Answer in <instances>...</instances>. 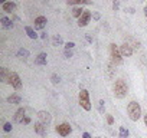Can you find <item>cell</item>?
Returning <instances> with one entry per match:
<instances>
[{"label":"cell","mask_w":147,"mask_h":138,"mask_svg":"<svg viewBox=\"0 0 147 138\" xmlns=\"http://www.w3.org/2000/svg\"><path fill=\"white\" fill-rule=\"evenodd\" d=\"M127 112H129V117L131 121H138L140 117H141V106L138 102L136 101H131L129 105H127Z\"/></svg>","instance_id":"cell-1"},{"label":"cell","mask_w":147,"mask_h":138,"mask_svg":"<svg viewBox=\"0 0 147 138\" xmlns=\"http://www.w3.org/2000/svg\"><path fill=\"white\" fill-rule=\"evenodd\" d=\"M113 91H114V95L115 98H124L125 95H127V85H125V82L123 79H117L114 82V86H113Z\"/></svg>","instance_id":"cell-2"},{"label":"cell","mask_w":147,"mask_h":138,"mask_svg":"<svg viewBox=\"0 0 147 138\" xmlns=\"http://www.w3.org/2000/svg\"><path fill=\"white\" fill-rule=\"evenodd\" d=\"M110 52H111L113 65H121L123 63V55L120 52V46H117L115 43H111L110 45Z\"/></svg>","instance_id":"cell-3"},{"label":"cell","mask_w":147,"mask_h":138,"mask_svg":"<svg viewBox=\"0 0 147 138\" xmlns=\"http://www.w3.org/2000/svg\"><path fill=\"white\" fill-rule=\"evenodd\" d=\"M78 99H79V105L85 109V111H90L91 109V101H90V94L87 89H81L79 91V95H78Z\"/></svg>","instance_id":"cell-4"},{"label":"cell","mask_w":147,"mask_h":138,"mask_svg":"<svg viewBox=\"0 0 147 138\" xmlns=\"http://www.w3.org/2000/svg\"><path fill=\"white\" fill-rule=\"evenodd\" d=\"M9 83H10L16 91H19L20 88H22V81H20V76H19L16 72H10V74H9Z\"/></svg>","instance_id":"cell-5"},{"label":"cell","mask_w":147,"mask_h":138,"mask_svg":"<svg viewBox=\"0 0 147 138\" xmlns=\"http://www.w3.org/2000/svg\"><path fill=\"white\" fill-rule=\"evenodd\" d=\"M38 118H39V121H40L42 124L48 125V124H51V121H52V115H51L48 111H39V112H38Z\"/></svg>","instance_id":"cell-6"},{"label":"cell","mask_w":147,"mask_h":138,"mask_svg":"<svg viewBox=\"0 0 147 138\" xmlns=\"http://www.w3.org/2000/svg\"><path fill=\"white\" fill-rule=\"evenodd\" d=\"M71 131H72V128H71V125H69V124H67V122H64V124H61V125H58V127H56V132H58L59 135H62V137L69 135V134H71Z\"/></svg>","instance_id":"cell-7"},{"label":"cell","mask_w":147,"mask_h":138,"mask_svg":"<svg viewBox=\"0 0 147 138\" xmlns=\"http://www.w3.org/2000/svg\"><path fill=\"white\" fill-rule=\"evenodd\" d=\"M90 20H91V13H90L88 10H85V12H84V14L78 19V26H79V28L87 26Z\"/></svg>","instance_id":"cell-8"},{"label":"cell","mask_w":147,"mask_h":138,"mask_svg":"<svg viewBox=\"0 0 147 138\" xmlns=\"http://www.w3.org/2000/svg\"><path fill=\"white\" fill-rule=\"evenodd\" d=\"M120 52H121L123 56H131L133 52H134V49L131 48L129 43H123V45L120 46Z\"/></svg>","instance_id":"cell-9"},{"label":"cell","mask_w":147,"mask_h":138,"mask_svg":"<svg viewBox=\"0 0 147 138\" xmlns=\"http://www.w3.org/2000/svg\"><path fill=\"white\" fill-rule=\"evenodd\" d=\"M35 132H38L40 137H46L48 135V131H46V125L42 124L40 121L35 124Z\"/></svg>","instance_id":"cell-10"},{"label":"cell","mask_w":147,"mask_h":138,"mask_svg":"<svg viewBox=\"0 0 147 138\" xmlns=\"http://www.w3.org/2000/svg\"><path fill=\"white\" fill-rule=\"evenodd\" d=\"M45 26H46V17H45V16H38V17L35 19V29L42 30Z\"/></svg>","instance_id":"cell-11"},{"label":"cell","mask_w":147,"mask_h":138,"mask_svg":"<svg viewBox=\"0 0 147 138\" xmlns=\"http://www.w3.org/2000/svg\"><path fill=\"white\" fill-rule=\"evenodd\" d=\"M26 118V109L25 108H19L15 114V121L16 122H23V120Z\"/></svg>","instance_id":"cell-12"},{"label":"cell","mask_w":147,"mask_h":138,"mask_svg":"<svg viewBox=\"0 0 147 138\" xmlns=\"http://www.w3.org/2000/svg\"><path fill=\"white\" fill-rule=\"evenodd\" d=\"M46 58H48V55H46L45 52H42V53H39V55L36 56L35 63H36V65H40V66H42V65H46V62H48Z\"/></svg>","instance_id":"cell-13"},{"label":"cell","mask_w":147,"mask_h":138,"mask_svg":"<svg viewBox=\"0 0 147 138\" xmlns=\"http://www.w3.org/2000/svg\"><path fill=\"white\" fill-rule=\"evenodd\" d=\"M9 71L6 68H0V81L5 82V83H9Z\"/></svg>","instance_id":"cell-14"},{"label":"cell","mask_w":147,"mask_h":138,"mask_svg":"<svg viewBox=\"0 0 147 138\" xmlns=\"http://www.w3.org/2000/svg\"><path fill=\"white\" fill-rule=\"evenodd\" d=\"M7 102H9V104H13V105H17V104L22 102V97L17 95V94H13V95L7 97Z\"/></svg>","instance_id":"cell-15"},{"label":"cell","mask_w":147,"mask_h":138,"mask_svg":"<svg viewBox=\"0 0 147 138\" xmlns=\"http://www.w3.org/2000/svg\"><path fill=\"white\" fill-rule=\"evenodd\" d=\"M67 3H68L69 6H75V5L82 6V5H91V3H92V0H68Z\"/></svg>","instance_id":"cell-16"},{"label":"cell","mask_w":147,"mask_h":138,"mask_svg":"<svg viewBox=\"0 0 147 138\" xmlns=\"http://www.w3.org/2000/svg\"><path fill=\"white\" fill-rule=\"evenodd\" d=\"M2 9H3V12H6V13H12V12L16 9V5H15L13 2H6V3L2 6Z\"/></svg>","instance_id":"cell-17"},{"label":"cell","mask_w":147,"mask_h":138,"mask_svg":"<svg viewBox=\"0 0 147 138\" xmlns=\"http://www.w3.org/2000/svg\"><path fill=\"white\" fill-rule=\"evenodd\" d=\"M25 32H26V35H28L30 39H38V35H36V32H35V29H33V28L26 26V28H25Z\"/></svg>","instance_id":"cell-18"},{"label":"cell","mask_w":147,"mask_h":138,"mask_svg":"<svg viewBox=\"0 0 147 138\" xmlns=\"http://www.w3.org/2000/svg\"><path fill=\"white\" fill-rule=\"evenodd\" d=\"M84 12H85V10H84L81 6H78V7H74V10H72V16H74V17H76V19H79V17L84 14Z\"/></svg>","instance_id":"cell-19"},{"label":"cell","mask_w":147,"mask_h":138,"mask_svg":"<svg viewBox=\"0 0 147 138\" xmlns=\"http://www.w3.org/2000/svg\"><path fill=\"white\" fill-rule=\"evenodd\" d=\"M2 26L6 29H10V28H13V22L7 17H2Z\"/></svg>","instance_id":"cell-20"},{"label":"cell","mask_w":147,"mask_h":138,"mask_svg":"<svg viewBox=\"0 0 147 138\" xmlns=\"http://www.w3.org/2000/svg\"><path fill=\"white\" fill-rule=\"evenodd\" d=\"M125 43H129V45L131 46L133 49H140V42L134 40L133 37H129V39H127V42H125Z\"/></svg>","instance_id":"cell-21"},{"label":"cell","mask_w":147,"mask_h":138,"mask_svg":"<svg viewBox=\"0 0 147 138\" xmlns=\"http://www.w3.org/2000/svg\"><path fill=\"white\" fill-rule=\"evenodd\" d=\"M118 135H120V138H129V135H130V132H129V129L125 128V127H120V131H118Z\"/></svg>","instance_id":"cell-22"},{"label":"cell","mask_w":147,"mask_h":138,"mask_svg":"<svg viewBox=\"0 0 147 138\" xmlns=\"http://www.w3.org/2000/svg\"><path fill=\"white\" fill-rule=\"evenodd\" d=\"M53 46H61L62 43H64V40H62V37H61V35H55L53 36Z\"/></svg>","instance_id":"cell-23"},{"label":"cell","mask_w":147,"mask_h":138,"mask_svg":"<svg viewBox=\"0 0 147 138\" xmlns=\"http://www.w3.org/2000/svg\"><path fill=\"white\" fill-rule=\"evenodd\" d=\"M17 55H19L20 58H23V59H26V58H29V52H28L26 49H20V51L17 52Z\"/></svg>","instance_id":"cell-24"},{"label":"cell","mask_w":147,"mask_h":138,"mask_svg":"<svg viewBox=\"0 0 147 138\" xmlns=\"http://www.w3.org/2000/svg\"><path fill=\"white\" fill-rule=\"evenodd\" d=\"M51 81H52V83H53V85H56V83H59V82H61V76H59V75H56V74H53V75L51 76Z\"/></svg>","instance_id":"cell-25"},{"label":"cell","mask_w":147,"mask_h":138,"mask_svg":"<svg viewBox=\"0 0 147 138\" xmlns=\"http://www.w3.org/2000/svg\"><path fill=\"white\" fill-rule=\"evenodd\" d=\"M104 99H100V102H98V109H100V112L101 114H104V111H105V106H104Z\"/></svg>","instance_id":"cell-26"},{"label":"cell","mask_w":147,"mask_h":138,"mask_svg":"<svg viewBox=\"0 0 147 138\" xmlns=\"http://www.w3.org/2000/svg\"><path fill=\"white\" fill-rule=\"evenodd\" d=\"M3 129H5L6 132H10V131H12V124H10V122H5Z\"/></svg>","instance_id":"cell-27"},{"label":"cell","mask_w":147,"mask_h":138,"mask_svg":"<svg viewBox=\"0 0 147 138\" xmlns=\"http://www.w3.org/2000/svg\"><path fill=\"white\" fill-rule=\"evenodd\" d=\"M107 124H108V125H113V124H114V118H113V115H110V114H107Z\"/></svg>","instance_id":"cell-28"},{"label":"cell","mask_w":147,"mask_h":138,"mask_svg":"<svg viewBox=\"0 0 147 138\" xmlns=\"http://www.w3.org/2000/svg\"><path fill=\"white\" fill-rule=\"evenodd\" d=\"M74 46H75V43H74V42H68V43H65V49H67V51H71V49L74 48Z\"/></svg>","instance_id":"cell-29"},{"label":"cell","mask_w":147,"mask_h":138,"mask_svg":"<svg viewBox=\"0 0 147 138\" xmlns=\"http://www.w3.org/2000/svg\"><path fill=\"white\" fill-rule=\"evenodd\" d=\"M118 9H120V0H115V2L113 3V10H115V12H117Z\"/></svg>","instance_id":"cell-30"},{"label":"cell","mask_w":147,"mask_h":138,"mask_svg":"<svg viewBox=\"0 0 147 138\" xmlns=\"http://www.w3.org/2000/svg\"><path fill=\"white\" fill-rule=\"evenodd\" d=\"M64 55H65V58H67V59H69V58H72V55H74V53H72V51H65V53H64Z\"/></svg>","instance_id":"cell-31"},{"label":"cell","mask_w":147,"mask_h":138,"mask_svg":"<svg viewBox=\"0 0 147 138\" xmlns=\"http://www.w3.org/2000/svg\"><path fill=\"white\" fill-rule=\"evenodd\" d=\"M92 17H94L95 20H100V19H101V14H100L98 12H94V13H92Z\"/></svg>","instance_id":"cell-32"},{"label":"cell","mask_w":147,"mask_h":138,"mask_svg":"<svg viewBox=\"0 0 147 138\" xmlns=\"http://www.w3.org/2000/svg\"><path fill=\"white\" fill-rule=\"evenodd\" d=\"M29 122H30V118H29L28 115H26V118L23 120V124H29Z\"/></svg>","instance_id":"cell-33"},{"label":"cell","mask_w":147,"mask_h":138,"mask_svg":"<svg viewBox=\"0 0 147 138\" xmlns=\"http://www.w3.org/2000/svg\"><path fill=\"white\" fill-rule=\"evenodd\" d=\"M82 138H91V135H90L88 132H84V134H82Z\"/></svg>","instance_id":"cell-34"},{"label":"cell","mask_w":147,"mask_h":138,"mask_svg":"<svg viewBox=\"0 0 147 138\" xmlns=\"http://www.w3.org/2000/svg\"><path fill=\"white\" fill-rule=\"evenodd\" d=\"M85 37H87V40H88V42H92V37H91V36H90V35H87V36H85Z\"/></svg>","instance_id":"cell-35"},{"label":"cell","mask_w":147,"mask_h":138,"mask_svg":"<svg viewBox=\"0 0 147 138\" xmlns=\"http://www.w3.org/2000/svg\"><path fill=\"white\" fill-rule=\"evenodd\" d=\"M40 39L45 40V39H46V33H42V35H40Z\"/></svg>","instance_id":"cell-36"},{"label":"cell","mask_w":147,"mask_h":138,"mask_svg":"<svg viewBox=\"0 0 147 138\" xmlns=\"http://www.w3.org/2000/svg\"><path fill=\"white\" fill-rule=\"evenodd\" d=\"M144 122H146V127H147V114L144 115Z\"/></svg>","instance_id":"cell-37"},{"label":"cell","mask_w":147,"mask_h":138,"mask_svg":"<svg viewBox=\"0 0 147 138\" xmlns=\"http://www.w3.org/2000/svg\"><path fill=\"white\" fill-rule=\"evenodd\" d=\"M144 14H146V17H147V7H144Z\"/></svg>","instance_id":"cell-38"},{"label":"cell","mask_w":147,"mask_h":138,"mask_svg":"<svg viewBox=\"0 0 147 138\" xmlns=\"http://www.w3.org/2000/svg\"><path fill=\"white\" fill-rule=\"evenodd\" d=\"M0 3H2V5H5V3H6V0H0Z\"/></svg>","instance_id":"cell-39"},{"label":"cell","mask_w":147,"mask_h":138,"mask_svg":"<svg viewBox=\"0 0 147 138\" xmlns=\"http://www.w3.org/2000/svg\"><path fill=\"white\" fill-rule=\"evenodd\" d=\"M95 138H100V137H95Z\"/></svg>","instance_id":"cell-40"},{"label":"cell","mask_w":147,"mask_h":138,"mask_svg":"<svg viewBox=\"0 0 147 138\" xmlns=\"http://www.w3.org/2000/svg\"><path fill=\"white\" fill-rule=\"evenodd\" d=\"M114 2H115V0H114Z\"/></svg>","instance_id":"cell-41"}]
</instances>
